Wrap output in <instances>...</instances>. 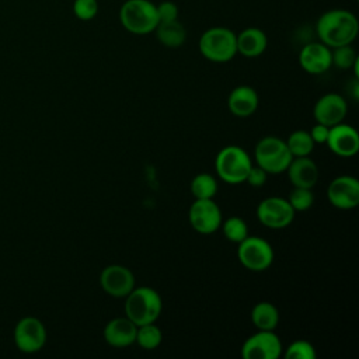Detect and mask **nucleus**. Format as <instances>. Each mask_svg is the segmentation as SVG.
Here are the masks:
<instances>
[{
  "label": "nucleus",
  "mask_w": 359,
  "mask_h": 359,
  "mask_svg": "<svg viewBox=\"0 0 359 359\" xmlns=\"http://www.w3.org/2000/svg\"><path fill=\"white\" fill-rule=\"evenodd\" d=\"M320 42L328 48L351 45L359 31L358 18L348 10H330L320 15L316 25Z\"/></svg>",
  "instance_id": "f257e3e1"
},
{
  "label": "nucleus",
  "mask_w": 359,
  "mask_h": 359,
  "mask_svg": "<svg viewBox=\"0 0 359 359\" xmlns=\"http://www.w3.org/2000/svg\"><path fill=\"white\" fill-rule=\"evenodd\" d=\"M161 310V296L153 287H133L125 297V314L136 325L154 323L160 317Z\"/></svg>",
  "instance_id": "f03ea898"
},
{
  "label": "nucleus",
  "mask_w": 359,
  "mask_h": 359,
  "mask_svg": "<svg viewBox=\"0 0 359 359\" xmlns=\"http://www.w3.org/2000/svg\"><path fill=\"white\" fill-rule=\"evenodd\" d=\"M122 27L136 35L153 32L158 24L156 4L150 0H126L119 10Z\"/></svg>",
  "instance_id": "7ed1b4c3"
},
{
  "label": "nucleus",
  "mask_w": 359,
  "mask_h": 359,
  "mask_svg": "<svg viewBox=\"0 0 359 359\" xmlns=\"http://www.w3.org/2000/svg\"><path fill=\"white\" fill-rule=\"evenodd\" d=\"M252 167V161L248 153L240 146L223 147L215 158V168L217 177L231 185L245 182L247 174Z\"/></svg>",
  "instance_id": "20e7f679"
},
{
  "label": "nucleus",
  "mask_w": 359,
  "mask_h": 359,
  "mask_svg": "<svg viewBox=\"0 0 359 359\" xmlns=\"http://www.w3.org/2000/svg\"><path fill=\"white\" fill-rule=\"evenodd\" d=\"M199 52L210 62L226 63L237 53L236 34L224 27L209 28L199 38Z\"/></svg>",
  "instance_id": "39448f33"
},
{
  "label": "nucleus",
  "mask_w": 359,
  "mask_h": 359,
  "mask_svg": "<svg viewBox=\"0 0 359 359\" xmlns=\"http://www.w3.org/2000/svg\"><path fill=\"white\" fill-rule=\"evenodd\" d=\"M257 165L264 168L268 174L285 172L293 156L290 154L285 140L276 136L262 137L254 149Z\"/></svg>",
  "instance_id": "423d86ee"
},
{
  "label": "nucleus",
  "mask_w": 359,
  "mask_h": 359,
  "mask_svg": "<svg viewBox=\"0 0 359 359\" xmlns=\"http://www.w3.org/2000/svg\"><path fill=\"white\" fill-rule=\"evenodd\" d=\"M273 248L265 238L247 236L241 243H238V261L248 271L262 272L268 269L273 262Z\"/></svg>",
  "instance_id": "0eeeda50"
},
{
  "label": "nucleus",
  "mask_w": 359,
  "mask_h": 359,
  "mask_svg": "<svg viewBox=\"0 0 359 359\" xmlns=\"http://www.w3.org/2000/svg\"><path fill=\"white\" fill-rule=\"evenodd\" d=\"M13 339L18 351L24 353H35L46 344V328L39 318L27 316L15 324Z\"/></svg>",
  "instance_id": "6e6552de"
},
{
  "label": "nucleus",
  "mask_w": 359,
  "mask_h": 359,
  "mask_svg": "<svg viewBox=\"0 0 359 359\" xmlns=\"http://www.w3.org/2000/svg\"><path fill=\"white\" fill-rule=\"evenodd\" d=\"M296 212L285 198L269 196L257 206V217L268 229H285L294 220Z\"/></svg>",
  "instance_id": "1a4fd4ad"
},
{
  "label": "nucleus",
  "mask_w": 359,
  "mask_h": 359,
  "mask_svg": "<svg viewBox=\"0 0 359 359\" xmlns=\"http://www.w3.org/2000/svg\"><path fill=\"white\" fill-rule=\"evenodd\" d=\"M280 338L273 331L258 330L241 345L244 359H276L282 353Z\"/></svg>",
  "instance_id": "9d476101"
},
{
  "label": "nucleus",
  "mask_w": 359,
  "mask_h": 359,
  "mask_svg": "<svg viewBox=\"0 0 359 359\" xmlns=\"http://www.w3.org/2000/svg\"><path fill=\"white\" fill-rule=\"evenodd\" d=\"M188 219L191 227L201 234L215 233L223 222L220 208L213 199H195L189 208Z\"/></svg>",
  "instance_id": "9b49d317"
},
{
  "label": "nucleus",
  "mask_w": 359,
  "mask_h": 359,
  "mask_svg": "<svg viewBox=\"0 0 359 359\" xmlns=\"http://www.w3.org/2000/svg\"><path fill=\"white\" fill-rule=\"evenodd\" d=\"M100 285L112 297H126L135 287V275L129 268L112 264L101 271Z\"/></svg>",
  "instance_id": "f8f14e48"
},
{
  "label": "nucleus",
  "mask_w": 359,
  "mask_h": 359,
  "mask_svg": "<svg viewBox=\"0 0 359 359\" xmlns=\"http://www.w3.org/2000/svg\"><path fill=\"white\" fill-rule=\"evenodd\" d=\"M327 196L338 209H353L359 205V181L352 175H339L330 182Z\"/></svg>",
  "instance_id": "ddd939ff"
},
{
  "label": "nucleus",
  "mask_w": 359,
  "mask_h": 359,
  "mask_svg": "<svg viewBox=\"0 0 359 359\" xmlns=\"http://www.w3.org/2000/svg\"><path fill=\"white\" fill-rule=\"evenodd\" d=\"M348 105L342 95L337 93H328L317 100L313 108V116L317 123H323L328 128L341 123L346 116Z\"/></svg>",
  "instance_id": "4468645a"
},
{
  "label": "nucleus",
  "mask_w": 359,
  "mask_h": 359,
  "mask_svg": "<svg viewBox=\"0 0 359 359\" xmlns=\"http://www.w3.org/2000/svg\"><path fill=\"white\" fill-rule=\"evenodd\" d=\"M325 143L337 156L352 157L359 150V135L353 126L341 122L330 128L328 139Z\"/></svg>",
  "instance_id": "2eb2a0df"
},
{
  "label": "nucleus",
  "mask_w": 359,
  "mask_h": 359,
  "mask_svg": "<svg viewBox=\"0 0 359 359\" xmlns=\"http://www.w3.org/2000/svg\"><path fill=\"white\" fill-rule=\"evenodd\" d=\"M299 63L304 72L310 74H321L332 65L331 48L323 42H310L302 48Z\"/></svg>",
  "instance_id": "dca6fc26"
},
{
  "label": "nucleus",
  "mask_w": 359,
  "mask_h": 359,
  "mask_svg": "<svg viewBox=\"0 0 359 359\" xmlns=\"http://www.w3.org/2000/svg\"><path fill=\"white\" fill-rule=\"evenodd\" d=\"M137 325L125 317L109 320L104 328V339L114 348H126L135 344Z\"/></svg>",
  "instance_id": "f3484780"
},
{
  "label": "nucleus",
  "mask_w": 359,
  "mask_h": 359,
  "mask_svg": "<svg viewBox=\"0 0 359 359\" xmlns=\"http://www.w3.org/2000/svg\"><path fill=\"white\" fill-rule=\"evenodd\" d=\"M286 172L293 187L311 189L318 181L317 164L309 158V156L293 157L286 168Z\"/></svg>",
  "instance_id": "a211bd4d"
},
{
  "label": "nucleus",
  "mask_w": 359,
  "mask_h": 359,
  "mask_svg": "<svg viewBox=\"0 0 359 359\" xmlns=\"http://www.w3.org/2000/svg\"><path fill=\"white\" fill-rule=\"evenodd\" d=\"M259 104V97L257 91L250 86H238L231 90L227 98V107L230 112L240 118H247L252 115Z\"/></svg>",
  "instance_id": "6ab92c4d"
},
{
  "label": "nucleus",
  "mask_w": 359,
  "mask_h": 359,
  "mask_svg": "<svg viewBox=\"0 0 359 359\" xmlns=\"http://www.w3.org/2000/svg\"><path fill=\"white\" fill-rule=\"evenodd\" d=\"M237 41V53H241L245 57H257L264 53L266 49V35L259 28H245L238 35H236Z\"/></svg>",
  "instance_id": "aec40b11"
},
{
  "label": "nucleus",
  "mask_w": 359,
  "mask_h": 359,
  "mask_svg": "<svg viewBox=\"0 0 359 359\" xmlns=\"http://www.w3.org/2000/svg\"><path fill=\"white\" fill-rule=\"evenodd\" d=\"M156 36L167 48H178L185 42L187 32L184 25L177 20L160 21L156 27Z\"/></svg>",
  "instance_id": "412c9836"
},
{
  "label": "nucleus",
  "mask_w": 359,
  "mask_h": 359,
  "mask_svg": "<svg viewBox=\"0 0 359 359\" xmlns=\"http://www.w3.org/2000/svg\"><path fill=\"white\" fill-rule=\"evenodd\" d=\"M251 321L257 330L273 331L279 323V311L269 302H259L251 310Z\"/></svg>",
  "instance_id": "4be33fe9"
},
{
  "label": "nucleus",
  "mask_w": 359,
  "mask_h": 359,
  "mask_svg": "<svg viewBox=\"0 0 359 359\" xmlns=\"http://www.w3.org/2000/svg\"><path fill=\"white\" fill-rule=\"evenodd\" d=\"M191 194L195 199H213L217 192V181L209 172H201L191 181Z\"/></svg>",
  "instance_id": "5701e85b"
},
{
  "label": "nucleus",
  "mask_w": 359,
  "mask_h": 359,
  "mask_svg": "<svg viewBox=\"0 0 359 359\" xmlns=\"http://www.w3.org/2000/svg\"><path fill=\"white\" fill-rule=\"evenodd\" d=\"M290 154L293 157H304L309 156L314 149V142L307 130H294L285 140Z\"/></svg>",
  "instance_id": "b1692460"
},
{
  "label": "nucleus",
  "mask_w": 359,
  "mask_h": 359,
  "mask_svg": "<svg viewBox=\"0 0 359 359\" xmlns=\"http://www.w3.org/2000/svg\"><path fill=\"white\" fill-rule=\"evenodd\" d=\"M161 339H163L161 330L157 325H154V323L137 325L135 342L142 349L153 351V349H156L161 344Z\"/></svg>",
  "instance_id": "393cba45"
},
{
  "label": "nucleus",
  "mask_w": 359,
  "mask_h": 359,
  "mask_svg": "<svg viewBox=\"0 0 359 359\" xmlns=\"http://www.w3.org/2000/svg\"><path fill=\"white\" fill-rule=\"evenodd\" d=\"M224 237L231 243H241L248 236L247 223L238 216H230L220 224Z\"/></svg>",
  "instance_id": "a878e982"
},
{
  "label": "nucleus",
  "mask_w": 359,
  "mask_h": 359,
  "mask_svg": "<svg viewBox=\"0 0 359 359\" xmlns=\"http://www.w3.org/2000/svg\"><path fill=\"white\" fill-rule=\"evenodd\" d=\"M331 60H332V65H335L338 69L346 70V69H352L359 59L355 49L351 45H342V46L332 48Z\"/></svg>",
  "instance_id": "bb28decb"
},
{
  "label": "nucleus",
  "mask_w": 359,
  "mask_h": 359,
  "mask_svg": "<svg viewBox=\"0 0 359 359\" xmlns=\"http://www.w3.org/2000/svg\"><path fill=\"white\" fill-rule=\"evenodd\" d=\"M287 202L293 208L294 212H304L311 208L314 203V195L310 188H299L293 187L287 196Z\"/></svg>",
  "instance_id": "cd10ccee"
},
{
  "label": "nucleus",
  "mask_w": 359,
  "mask_h": 359,
  "mask_svg": "<svg viewBox=\"0 0 359 359\" xmlns=\"http://www.w3.org/2000/svg\"><path fill=\"white\" fill-rule=\"evenodd\" d=\"M285 359H316L317 352L313 344L304 339L293 341L283 352Z\"/></svg>",
  "instance_id": "c85d7f7f"
},
{
  "label": "nucleus",
  "mask_w": 359,
  "mask_h": 359,
  "mask_svg": "<svg viewBox=\"0 0 359 359\" xmlns=\"http://www.w3.org/2000/svg\"><path fill=\"white\" fill-rule=\"evenodd\" d=\"M73 13L79 20L90 21L98 13V3L97 0H74Z\"/></svg>",
  "instance_id": "c756f323"
},
{
  "label": "nucleus",
  "mask_w": 359,
  "mask_h": 359,
  "mask_svg": "<svg viewBox=\"0 0 359 359\" xmlns=\"http://www.w3.org/2000/svg\"><path fill=\"white\" fill-rule=\"evenodd\" d=\"M156 8L158 15V22L178 18V7L172 1H161L158 6H156Z\"/></svg>",
  "instance_id": "7c9ffc66"
},
{
  "label": "nucleus",
  "mask_w": 359,
  "mask_h": 359,
  "mask_svg": "<svg viewBox=\"0 0 359 359\" xmlns=\"http://www.w3.org/2000/svg\"><path fill=\"white\" fill-rule=\"evenodd\" d=\"M266 177H268V172L261 168L259 165H252L247 174V178L245 181L251 185V187H255V188H259L262 187L265 182H266Z\"/></svg>",
  "instance_id": "2f4dec72"
},
{
  "label": "nucleus",
  "mask_w": 359,
  "mask_h": 359,
  "mask_svg": "<svg viewBox=\"0 0 359 359\" xmlns=\"http://www.w3.org/2000/svg\"><path fill=\"white\" fill-rule=\"evenodd\" d=\"M310 136L313 139L314 143L317 144H323L327 142L328 139V133H330V128L323 125V123H316L311 129H310Z\"/></svg>",
  "instance_id": "473e14b6"
}]
</instances>
